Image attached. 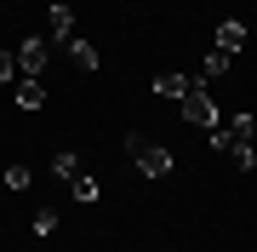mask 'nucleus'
Returning <instances> with one entry per match:
<instances>
[{
  "mask_svg": "<svg viewBox=\"0 0 257 252\" xmlns=\"http://www.w3.org/2000/svg\"><path fill=\"white\" fill-rule=\"evenodd\" d=\"M126 155L138 160L143 178H166V172H172V149L155 143V138H138V132H132V138H126Z\"/></svg>",
  "mask_w": 257,
  "mask_h": 252,
  "instance_id": "f257e3e1",
  "label": "nucleus"
},
{
  "mask_svg": "<svg viewBox=\"0 0 257 252\" xmlns=\"http://www.w3.org/2000/svg\"><path fill=\"white\" fill-rule=\"evenodd\" d=\"M251 132H257L251 115H234L229 126H211V149L217 155H240V149H251Z\"/></svg>",
  "mask_w": 257,
  "mask_h": 252,
  "instance_id": "f03ea898",
  "label": "nucleus"
},
{
  "mask_svg": "<svg viewBox=\"0 0 257 252\" xmlns=\"http://www.w3.org/2000/svg\"><path fill=\"white\" fill-rule=\"evenodd\" d=\"M12 57H18V75L23 80H46V40H40V35H29Z\"/></svg>",
  "mask_w": 257,
  "mask_h": 252,
  "instance_id": "7ed1b4c3",
  "label": "nucleus"
},
{
  "mask_svg": "<svg viewBox=\"0 0 257 252\" xmlns=\"http://www.w3.org/2000/svg\"><path fill=\"white\" fill-rule=\"evenodd\" d=\"M177 103H183V121H189V126H217V103H211V92H206V86L183 92Z\"/></svg>",
  "mask_w": 257,
  "mask_h": 252,
  "instance_id": "20e7f679",
  "label": "nucleus"
},
{
  "mask_svg": "<svg viewBox=\"0 0 257 252\" xmlns=\"http://www.w3.org/2000/svg\"><path fill=\"white\" fill-rule=\"evenodd\" d=\"M240 46H246V23H240V18H223V23H217V52L234 57Z\"/></svg>",
  "mask_w": 257,
  "mask_h": 252,
  "instance_id": "39448f33",
  "label": "nucleus"
},
{
  "mask_svg": "<svg viewBox=\"0 0 257 252\" xmlns=\"http://www.w3.org/2000/svg\"><path fill=\"white\" fill-rule=\"evenodd\" d=\"M69 189H74V201H80V206H97V201H103V184H97L92 172H74Z\"/></svg>",
  "mask_w": 257,
  "mask_h": 252,
  "instance_id": "423d86ee",
  "label": "nucleus"
},
{
  "mask_svg": "<svg viewBox=\"0 0 257 252\" xmlns=\"http://www.w3.org/2000/svg\"><path fill=\"white\" fill-rule=\"evenodd\" d=\"M194 86H206V80H189V75H155V92L172 98V103L183 98V92H194Z\"/></svg>",
  "mask_w": 257,
  "mask_h": 252,
  "instance_id": "0eeeda50",
  "label": "nucleus"
},
{
  "mask_svg": "<svg viewBox=\"0 0 257 252\" xmlns=\"http://www.w3.org/2000/svg\"><path fill=\"white\" fill-rule=\"evenodd\" d=\"M69 57H74V63H80V69H86V75H97V69H103V57H97V46H92V40H80V35L69 40Z\"/></svg>",
  "mask_w": 257,
  "mask_h": 252,
  "instance_id": "6e6552de",
  "label": "nucleus"
},
{
  "mask_svg": "<svg viewBox=\"0 0 257 252\" xmlns=\"http://www.w3.org/2000/svg\"><path fill=\"white\" fill-rule=\"evenodd\" d=\"M18 109H40V103H46V80H18Z\"/></svg>",
  "mask_w": 257,
  "mask_h": 252,
  "instance_id": "1a4fd4ad",
  "label": "nucleus"
},
{
  "mask_svg": "<svg viewBox=\"0 0 257 252\" xmlns=\"http://www.w3.org/2000/svg\"><path fill=\"white\" fill-rule=\"evenodd\" d=\"M52 40H57V46L74 40V12H69V6H52Z\"/></svg>",
  "mask_w": 257,
  "mask_h": 252,
  "instance_id": "9d476101",
  "label": "nucleus"
},
{
  "mask_svg": "<svg viewBox=\"0 0 257 252\" xmlns=\"http://www.w3.org/2000/svg\"><path fill=\"white\" fill-rule=\"evenodd\" d=\"M229 63H234L229 52H217V46H211V52H206V63H200V80H217V75H229Z\"/></svg>",
  "mask_w": 257,
  "mask_h": 252,
  "instance_id": "9b49d317",
  "label": "nucleus"
},
{
  "mask_svg": "<svg viewBox=\"0 0 257 252\" xmlns=\"http://www.w3.org/2000/svg\"><path fill=\"white\" fill-rule=\"evenodd\" d=\"M74 172H80V155H74V149H57V155H52V178H63V184H69Z\"/></svg>",
  "mask_w": 257,
  "mask_h": 252,
  "instance_id": "f8f14e48",
  "label": "nucleus"
},
{
  "mask_svg": "<svg viewBox=\"0 0 257 252\" xmlns=\"http://www.w3.org/2000/svg\"><path fill=\"white\" fill-rule=\"evenodd\" d=\"M29 229H35V235H40V241H46V235L57 229V212H52V206H40V212H35V218H29Z\"/></svg>",
  "mask_w": 257,
  "mask_h": 252,
  "instance_id": "ddd939ff",
  "label": "nucleus"
},
{
  "mask_svg": "<svg viewBox=\"0 0 257 252\" xmlns=\"http://www.w3.org/2000/svg\"><path fill=\"white\" fill-rule=\"evenodd\" d=\"M6 189H29V166H6Z\"/></svg>",
  "mask_w": 257,
  "mask_h": 252,
  "instance_id": "4468645a",
  "label": "nucleus"
},
{
  "mask_svg": "<svg viewBox=\"0 0 257 252\" xmlns=\"http://www.w3.org/2000/svg\"><path fill=\"white\" fill-rule=\"evenodd\" d=\"M6 80H18V57H12V52H0V86H6Z\"/></svg>",
  "mask_w": 257,
  "mask_h": 252,
  "instance_id": "2eb2a0df",
  "label": "nucleus"
},
{
  "mask_svg": "<svg viewBox=\"0 0 257 252\" xmlns=\"http://www.w3.org/2000/svg\"><path fill=\"white\" fill-rule=\"evenodd\" d=\"M52 6H69V0H52Z\"/></svg>",
  "mask_w": 257,
  "mask_h": 252,
  "instance_id": "dca6fc26",
  "label": "nucleus"
}]
</instances>
